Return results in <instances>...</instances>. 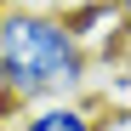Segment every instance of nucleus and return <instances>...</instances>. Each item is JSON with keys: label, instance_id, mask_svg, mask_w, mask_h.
Returning a JSON list of instances; mask_svg holds the SVG:
<instances>
[{"label": "nucleus", "instance_id": "f257e3e1", "mask_svg": "<svg viewBox=\"0 0 131 131\" xmlns=\"http://www.w3.org/2000/svg\"><path fill=\"white\" fill-rule=\"evenodd\" d=\"M91 51L80 46L74 23L51 6H6L0 12V97L40 103V97H85Z\"/></svg>", "mask_w": 131, "mask_h": 131}, {"label": "nucleus", "instance_id": "f03ea898", "mask_svg": "<svg viewBox=\"0 0 131 131\" xmlns=\"http://www.w3.org/2000/svg\"><path fill=\"white\" fill-rule=\"evenodd\" d=\"M12 131H97L103 108L85 97H40V103H6Z\"/></svg>", "mask_w": 131, "mask_h": 131}, {"label": "nucleus", "instance_id": "7ed1b4c3", "mask_svg": "<svg viewBox=\"0 0 131 131\" xmlns=\"http://www.w3.org/2000/svg\"><path fill=\"white\" fill-rule=\"evenodd\" d=\"M97 131H131V108H108L97 120Z\"/></svg>", "mask_w": 131, "mask_h": 131}, {"label": "nucleus", "instance_id": "20e7f679", "mask_svg": "<svg viewBox=\"0 0 131 131\" xmlns=\"http://www.w3.org/2000/svg\"><path fill=\"white\" fill-rule=\"evenodd\" d=\"M114 12L125 17V34H131V0H114Z\"/></svg>", "mask_w": 131, "mask_h": 131}]
</instances>
